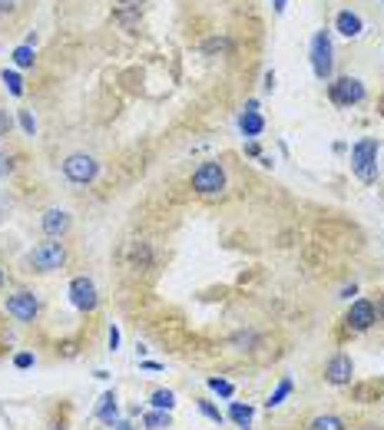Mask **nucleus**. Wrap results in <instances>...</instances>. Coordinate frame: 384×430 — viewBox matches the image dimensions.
<instances>
[{
    "label": "nucleus",
    "mask_w": 384,
    "mask_h": 430,
    "mask_svg": "<svg viewBox=\"0 0 384 430\" xmlns=\"http://www.w3.org/2000/svg\"><path fill=\"white\" fill-rule=\"evenodd\" d=\"M13 166H17V159H13L11 152H0V179H7L13 173Z\"/></svg>",
    "instance_id": "obj_27"
},
{
    "label": "nucleus",
    "mask_w": 384,
    "mask_h": 430,
    "mask_svg": "<svg viewBox=\"0 0 384 430\" xmlns=\"http://www.w3.org/2000/svg\"><path fill=\"white\" fill-rule=\"evenodd\" d=\"M325 384H331V387H351L355 384V361H351V354H345V351H338L335 358L325 364Z\"/></svg>",
    "instance_id": "obj_9"
},
{
    "label": "nucleus",
    "mask_w": 384,
    "mask_h": 430,
    "mask_svg": "<svg viewBox=\"0 0 384 430\" xmlns=\"http://www.w3.org/2000/svg\"><path fill=\"white\" fill-rule=\"evenodd\" d=\"M225 417L232 420L239 430H252V420H256V407L242 404V401H229V414Z\"/></svg>",
    "instance_id": "obj_13"
},
{
    "label": "nucleus",
    "mask_w": 384,
    "mask_h": 430,
    "mask_svg": "<svg viewBox=\"0 0 384 430\" xmlns=\"http://www.w3.org/2000/svg\"><path fill=\"white\" fill-rule=\"evenodd\" d=\"M374 325H378V304L368 302V298H355L348 314H345V328L351 335H361V331H368Z\"/></svg>",
    "instance_id": "obj_6"
},
{
    "label": "nucleus",
    "mask_w": 384,
    "mask_h": 430,
    "mask_svg": "<svg viewBox=\"0 0 384 430\" xmlns=\"http://www.w3.org/2000/svg\"><path fill=\"white\" fill-rule=\"evenodd\" d=\"M308 430H348V424L338 417V414H315L308 420Z\"/></svg>",
    "instance_id": "obj_19"
},
{
    "label": "nucleus",
    "mask_w": 384,
    "mask_h": 430,
    "mask_svg": "<svg viewBox=\"0 0 384 430\" xmlns=\"http://www.w3.org/2000/svg\"><path fill=\"white\" fill-rule=\"evenodd\" d=\"M40 229L47 238H63V235L70 232V212L67 209H47L40 215Z\"/></svg>",
    "instance_id": "obj_11"
},
{
    "label": "nucleus",
    "mask_w": 384,
    "mask_h": 430,
    "mask_svg": "<svg viewBox=\"0 0 384 430\" xmlns=\"http://www.w3.org/2000/svg\"><path fill=\"white\" fill-rule=\"evenodd\" d=\"M67 295H70V304H73V308H77V311H83V314H93L96 304H100V295H96L93 278H86V275H77V278L70 281Z\"/></svg>",
    "instance_id": "obj_7"
},
{
    "label": "nucleus",
    "mask_w": 384,
    "mask_h": 430,
    "mask_svg": "<svg viewBox=\"0 0 384 430\" xmlns=\"http://www.w3.org/2000/svg\"><path fill=\"white\" fill-rule=\"evenodd\" d=\"M96 173H100V163H96V156H90V152H73V156L63 159V175L70 182H77V186H90L96 179Z\"/></svg>",
    "instance_id": "obj_3"
},
{
    "label": "nucleus",
    "mask_w": 384,
    "mask_h": 430,
    "mask_svg": "<svg viewBox=\"0 0 384 430\" xmlns=\"http://www.w3.org/2000/svg\"><path fill=\"white\" fill-rule=\"evenodd\" d=\"M245 152H249V156H256V159L262 156V149H258V142H249V146H245Z\"/></svg>",
    "instance_id": "obj_36"
},
{
    "label": "nucleus",
    "mask_w": 384,
    "mask_h": 430,
    "mask_svg": "<svg viewBox=\"0 0 384 430\" xmlns=\"http://www.w3.org/2000/svg\"><path fill=\"white\" fill-rule=\"evenodd\" d=\"M4 11H13V0H0V13Z\"/></svg>",
    "instance_id": "obj_38"
},
{
    "label": "nucleus",
    "mask_w": 384,
    "mask_h": 430,
    "mask_svg": "<svg viewBox=\"0 0 384 430\" xmlns=\"http://www.w3.org/2000/svg\"><path fill=\"white\" fill-rule=\"evenodd\" d=\"M239 129H242V136L256 140V136L265 133V119H262L258 109H242V116H239Z\"/></svg>",
    "instance_id": "obj_14"
},
{
    "label": "nucleus",
    "mask_w": 384,
    "mask_h": 430,
    "mask_svg": "<svg viewBox=\"0 0 384 430\" xmlns=\"http://www.w3.org/2000/svg\"><path fill=\"white\" fill-rule=\"evenodd\" d=\"M262 86H265V93H272V90H275V73H265V83H262Z\"/></svg>",
    "instance_id": "obj_34"
},
{
    "label": "nucleus",
    "mask_w": 384,
    "mask_h": 430,
    "mask_svg": "<svg viewBox=\"0 0 384 430\" xmlns=\"http://www.w3.org/2000/svg\"><path fill=\"white\" fill-rule=\"evenodd\" d=\"M196 404H199V410H202V414H206V417H209L212 424H216V427H219L222 420H225V414H222V410H219L216 404H212V401H206V397H202V401H196Z\"/></svg>",
    "instance_id": "obj_24"
},
{
    "label": "nucleus",
    "mask_w": 384,
    "mask_h": 430,
    "mask_svg": "<svg viewBox=\"0 0 384 430\" xmlns=\"http://www.w3.org/2000/svg\"><path fill=\"white\" fill-rule=\"evenodd\" d=\"M378 152H381V142L374 136H364L351 146V173L358 175L361 182H378Z\"/></svg>",
    "instance_id": "obj_1"
},
{
    "label": "nucleus",
    "mask_w": 384,
    "mask_h": 430,
    "mask_svg": "<svg viewBox=\"0 0 384 430\" xmlns=\"http://www.w3.org/2000/svg\"><path fill=\"white\" fill-rule=\"evenodd\" d=\"M381 401H384V397H381Z\"/></svg>",
    "instance_id": "obj_44"
},
{
    "label": "nucleus",
    "mask_w": 384,
    "mask_h": 430,
    "mask_svg": "<svg viewBox=\"0 0 384 430\" xmlns=\"http://www.w3.org/2000/svg\"><path fill=\"white\" fill-rule=\"evenodd\" d=\"M312 70L318 80H331V36H328V30H318L312 36Z\"/></svg>",
    "instance_id": "obj_10"
},
{
    "label": "nucleus",
    "mask_w": 384,
    "mask_h": 430,
    "mask_svg": "<svg viewBox=\"0 0 384 430\" xmlns=\"http://www.w3.org/2000/svg\"><path fill=\"white\" fill-rule=\"evenodd\" d=\"M378 318L384 321V295H381V302H378Z\"/></svg>",
    "instance_id": "obj_40"
},
{
    "label": "nucleus",
    "mask_w": 384,
    "mask_h": 430,
    "mask_svg": "<svg viewBox=\"0 0 384 430\" xmlns=\"http://www.w3.org/2000/svg\"><path fill=\"white\" fill-rule=\"evenodd\" d=\"M17 119H20V129H24V133H30V136H34V133H37V119L30 116L27 109H20V116H17Z\"/></svg>",
    "instance_id": "obj_29"
},
{
    "label": "nucleus",
    "mask_w": 384,
    "mask_h": 430,
    "mask_svg": "<svg viewBox=\"0 0 384 430\" xmlns=\"http://www.w3.org/2000/svg\"><path fill=\"white\" fill-rule=\"evenodd\" d=\"M143 427L146 430H169L173 427V414H169V410H146V414H143Z\"/></svg>",
    "instance_id": "obj_17"
},
{
    "label": "nucleus",
    "mask_w": 384,
    "mask_h": 430,
    "mask_svg": "<svg viewBox=\"0 0 384 430\" xmlns=\"http://www.w3.org/2000/svg\"><path fill=\"white\" fill-rule=\"evenodd\" d=\"M225 47H229V40H222V36H219V40H209V43H206V53H216V50L222 53Z\"/></svg>",
    "instance_id": "obj_33"
},
{
    "label": "nucleus",
    "mask_w": 384,
    "mask_h": 430,
    "mask_svg": "<svg viewBox=\"0 0 384 430\" xmlns=\"http://www.w3.org/2000/svg\"><path fill=\"white\" fill-rule=\"evenodd\" d=\"M285 11V0H275V13H282Z\"/></svg>",
    "instance_id": "obj_41"
},
{
    "label": "nucleus",
    "mask_w": 384,
    "mask_h": 430,
    "mask_svg": "<svg viewBox=\"0 0 384 430\" xmlns=\"http://www.w3.org/2000/svg\"><path fill=\"white\" fill-rule=\"evenodd\" d=\"M34 364H37V358L30 354V351H20V354H13V368H17V371H30Z\"/></svg>",
    "instance_id": "obj_26"
},
{
    "label": "nucleus",
    "mask_w": 384,
    "mask_h": 430,
    "mask_svg": "<svg viewBox=\"0 0 384 430\" xmlns=\"http://www.w3.org/2000/svg\"><path fill=\"white\" fill-rule=\"evenodd\" d=\"M133 262L140 268H146L150 265V248H146V245H136V248H133Z\"/></svg>",
    "instance_id": "obj_28"
},
{
    "label": "nucleus",
    "mask_w": 384,
    "mask_h": 430,
    "mask_svg": "<svg viewBox=\"0 0 384 430\" xmlns=\"http://www.w3.org/2000/svg\"><path fill=\"white\" fill-rule=\"evenodd\" d=\"M140 371H152V374H156V371H163V364H159V361L143 358V361H140Z\"/></svg>",
    "instance_id": "obj_32"
},
{
    "label": "nucleus",
    "mask_w": 384,
    "mask_h": 430,
    "mask_svg": "<svg viewBox=\"0 0 384 430\" xmlns=\"http://www.w3.org/2000/svg\"><path fill=\"white\" fill-rule=\"evenodd\" d=\"M146 354H150V348H146V344H136V358H146Z\"/></svg>",
    "instance_id": "obj_37"
},
{
    "label": "nucleus",
    "mask_w": 384,
    "mask_h": 430,
    "mask_svg": "<svg viewBox=\"0 0 384 430\" xmlns=\"http://www.w3.org/2000/svg\"><path fill=\"white\" fill-rule=\"evenodd\" d=\"M206 384H209L212 394H219L222 401H232V397H235V384H232V381H225V377H209Z\"/></svg>",
    "instance_id": "obj_21"
},
{
    "label": "nucleus",
    "mask_w": 384,
    "mask_h": 430,
    "mask_svg": "<svg viewBox=\"0 0 384 430\" xmlns=\"http://www.w3.org/2000/svg\"><path fill=\"white\" fill-rule=\"evenodd\" d=\"M351 295H358V285H345L341 288V298H351Z\"/></svg>",
    "instance_id": "obj_35"
},
{
    "label": "nucleus",
    "mask_w": 384,
    "mask_h": 430,
    "mask_svg": "<svg viewBox=\"0 0 384 430\" xmlns=\"http://www.w3.org/2000/svg\"><path fill=\"white\" fill-rule=\"evenodd\" d=\"M335 27H338V34L351 40V36H361V30H364V20H361L355 11H341L335 17Z\"/></svg>",
    "instance_id": "obj_15"
},
{
    "label": "nucleus",
    "mask_w": 384,
    "mask_h": 430,
    "mask_svg": "<svg viewBox=\"0 0 384 430\" xmlns=\"http://www.w3.org/2000/svg\"><path fill=\"white\" fill-rule=\"evenodd\" d=\"M13 63H17V67H34V47H30V43L17 47L13 50Z\"/></svg>",
    "instance_id": "obj_25"
},
{
    "label": "nucleus",
    "mask_w": 384,
    "mask_h": 430,
    "mask_svg": "<svg viewBox=\"0 0 384 430\" xmlns=\"http://www.w3.org/2000/svg\"><path fill=\"white\" fill-rule=\"evenodd\" d=\"M119 328L117 325H110V331H106V344H110V351H119Z\"/></svg>",
    "instance_id": "obj_30"
},
{
    "label": "nucleus",
    "mask_w": 384,
    "mask_h": 430,
    "mask_svg": "<svg viewBox=\"0 0 384 430\" xmlns=\"http://www.w3.org/2000/svg\"><path fill=\"white\" fill-rule=\"evenodd\" d=\"M0 80H4V86H7L13 96H24V80H20L13 70H4L0 73Z\"/></svg>",
    "instance_id": "obj_23"
},
{
    "label": "nucleus",
    "mask_w": 384,
    "mask_h": 430,
    "mask_svg": "<svg viewBox=\"0 0 384 430\" xmlns=\"http://www.w3.org/2000/svg\"><path fill=\"white\" fill-rule=\"evenodd\" d=\"M27 265L40 271V275H50V271H60V268L67 265V245L60 242V238H47V242H40L27 255Z\"/></svg>",
    "instance_id": "obj_2"
},
{
    "label": "nucleus",
    "mask_w": 384,
    "mask_h": 430,
    "mask_svg": "<svg viewBox=\"0 0 384 430\" xmlns=\"http://www.w3.org/2000/svg\"><path fill=\"white\" fill-rule=\"evenodd\" d=\"M328 96H331V103H335V106H345V109H351V106L364 103L368 90H364V83L355 80V76H338V80L328 86Z\"/></svg>",
    "instance_id": "obj_4"
},
{
    "label": "nucleus",
    "mask_w": 384,
    "mask_h": 430,
    "mask_svg": "<svg viewBox=\"0 0 384 430\" xmlns=\"http://www.w3.org/2000/svg\"><path fill=\"white\" fill-rule=\"evenodd\" d=\"M96 420L100 424H106V427H117L119 424V397L117 391H103V397L96 401Z\"/></svg>",
    "instance_id": "obj_12"
},
{
    "label": "nucleus",
    "mask_w": 384,
    "mask_h": 430,
    "mask_svg": "<svg viewBox=\"0 0 384 430\" xmlns=\"http://www.w3.org/2000/svg\"><path fill=\"white\" fill-rule=\"evenodd\" d=\"M291 391H295V381H291L289 374H285V377L279 381V387H275V391H272V394L265 397V407H268V410H275V407H282V404H285V401L291 397Z\"/></svg>",
    "instance_id": "obj_16"
},
{
    "label": "nucleus",
    "mask_w": 384,
    "mask_h": 430,
    "mask_svg": "<svg viewBox=\"0 0 384 430\" xmlns=\"http://www.w3.org/2000/svg\"><path fill=\"white\" fill-rule=\"evenodd\" d=\"M53 430H67V427H53Z\"/></svg>",
    "instance_id": "obj_43"
},
{
    "label": "nucleus",
    "mask_w": 384,
    "mask_h": 430,
    "mask_svg": "<svg viewBox=\"0 0 384 430\" xmlns=\"http://www.w3.org/2000/svg\"><path fill=\"white\" fill-rule=\"evenodd\" d=\"M192 189H196L199 196H219L222 189H225V169L219 163H202L192 173Z\"/></svg>",
    "instance_id": "obj_5"
},
{
    "label": "nucleus",
    "mask_w": 384,
    "mask_h": 430,
    "mask_svg": "<svg viewBox=\"0 0 384 430\" xmlns=\"http://www.w3.org/2000/svg\"><path fill=\"white\" fill-rule=\"evenodd\" d=\"M113 430H133V424H129V420H119V424H117Z\"/></svg>",
    "instance_id": "obj_39"
},
{
    "label": "nucleus",
    "mask_w": 384,
    "mask_h": 430,
    "mask_svg": "<svg viewBox=\"0 0 384 430\" xmlns=\"http://www.w3.org/2000/svg\"><path fill=\"white\" fill-rule=\"evenodd\" d=\"M140 11H143V0H119V4H117V17H119V24L133 27L136 20H140Z\"/></svg>",
    "instance_id": "obj_18"
},
{
    "label": "nucleus",
    "mask_w": 384,
    "mask_h": 430,
    "mask_svg": "<svg viewBox=\"0 0 384 430\" xmlns=\"http://www.w3.org/2000/svg\"><path fill=\"white\" fill-rule=\"evenodd\" d=\"M7 314H11L13 321H20V325H30V321H37V314H40V298L27 288L13 291L11 298H7Z\"/></svg>",
    "instance_id": "obj_8"
},
{
    "label": "nucleus",
    "mask_w": 384,
    "mask_h": 430,
    "mask_svg": "<svg viewBox=\"0 0 384 430\" xmlns=\"http://www.w3.org/2000/svg\"><path fill=\"white\" fill-rule=\"evenodd\" d=\"M11 129H13V116L7 113V109H0V140H4Z\"/></svg>",
    "instance_id": "obj_31"
},
{
    "label": "nucleus",
    "mask_w": 384,
    "mask_h": 430,
    "mask_svg": "<svg viewBox=\"0 0 384 430\" xmlns=\"http://www.w3.org/2000/svg\"><path fill=\"white\" fill-rule=\"evenodd\" d=\"M150 407L152 410H169V414H173L176 410V394L169 391V387H156V391L150 394Z\"/></svg>",
    "instance_id": "obj_20"
},
{
    "label": "nucleus",
    "mask_w": 384,
    "mask_h": 430,
    "mask_svg": "<svg viewBox=\"0 0 384 430\" xmlns=\"http://www.w3.org/2000/svg\"><path fill=\"white\" fill-rule=\"evenodd\" d=\"M371 391H381V381H368V384H351V397L355 401H361V404H371L374 397H371Z\"/></svg>",
    "instance_id": "obj_22"
},
{
    "label": "nucleus",
    "mask_w": 384,
    "mask_h": 430,
    "mask_svg": "<svg viewBox=\"0 0 384 430\" xmlns=\"http://www.w3.org/2000/svg\"><path fill=\"white\" fill-rule=\"evenodd\" d=\"M0 288H4V271H0Z\"/></svg>",
    "instance_id": "obj_42"
}]
</instances>
